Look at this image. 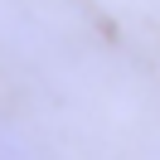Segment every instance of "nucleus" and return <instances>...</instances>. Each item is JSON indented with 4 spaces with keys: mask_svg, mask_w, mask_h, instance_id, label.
<instances>
[{
    "mask_svg": "<svg viewBox=\"0 0 160 160\" xmlns=\"http://www.w3.org/2000/svg\"><path fill=\"white\" fill-rule=\"evenodd\" d=\"M0 160H58L39 141V131L24 117H15L10 107H0Z\"/></svg>",
    "mask_w": 160,
    "mask_h": 160,
    "instance_id": "f257e3e1",
    "label": "nucleus"
}]
</instances>
